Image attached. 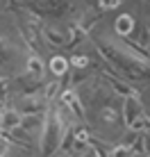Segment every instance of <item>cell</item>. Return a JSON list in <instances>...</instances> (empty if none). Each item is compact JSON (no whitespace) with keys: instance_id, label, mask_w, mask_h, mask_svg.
Wrapping results in <instances>:
<instances>
[{"instance_id":"cell-4","label":"cell","mask_w":150,"mask_h":157,"mask_svg":"<svg viewBox=\"0 0 150 157\" xmlns=\"http://www.w3.org/2000/svg\"><path fill=\"white\" fill-rule=\"evenodd\" d=\"M132 28H134V18H132L130 14H123V16H118V21H116V32H118L121 36L132 34Z\"/></svg>"},{"instance_id":"cell-3","label":"cell","mask_w":150,"mask_h":157,"mask_svg":"<svg viewBox=\"0 0 150 157\" xmlns=\"http://www.w3.org/2000/svg\"><path fill=\"white\" fill-rule=\"evenodd\" d=\"M21 125V114L16 109H5L2 116H0V128L5 130H16Z\"/></svg>"},{"instance_id":"cell-8","label":"cell","mask_w":150,"mask_h":157,"mask_svg":"<svg viewBox=\"0 0 150 157\" xmlns=\"http://www.w3.org/2000/svg\"><path fill=\"white\" fill-rule=\"evenodd\" d=\"M50 68H52V73L64 75V73H66V68H68V62L64 57H52L50 59Z\"/></svg>"},{"instance_id":"cell-5","label":"cell","mask_w":150,"mask_h":157,"mask_svg":"<svg viewBox=\"0 0 150 157\" xmlns=\"http://www.w3.org/2000/svg\"><path fill=\"white\" fill-rule=\"evenodd\" d=\"M41 98H34V96H28V98L21 100V109L25 112V114H36V112L41 109Z\"/></svg>"},{"instance_id":"cell-12","label":"cell","mask_w":150,"mask_h":157,"mask_svg":"<svg viewBox=\"0 0 150 157\" xmlns=\"http://www.w3.org/2000/svg\"><path fill=\"white\" fill-rule=\"evenodd\" d=\"M2 91H7V82H5V78H0V94Z\"/></svg>"},{"instance_id":"cell-9","label":"cell","mask_w":150,"mask_h":157,"mask_svg":"<svg viewBox=\"0 0 150 157\" xmlns=\"http://www.w3.org/2000/svg\"><path fill=\"white\" fill-rule=\"evenodd\" d=\"M71 64L75 68H84V66H89V57H84V55H75L71 57Z\"/></svg>"},{"instance_id":"cell-11","label":"cell","mask_w":150,"mask_h":157,"mask_svg":"<svg viewBox=\"0 0 150 157\" xmlns=\"http://www.w3.org/2000/svg\"><path fill=\"white\" fill-rule=\"evenodd\" d=\"M103 116L107 118V121H114V118H116V114H114V112H111V109H109V107H107V109L103 112Z\"/></svg>"},{"instance_id":"cell-2","label":"cell","mask_w":150,"mask_h":157,"mask_svg":"<svg viewBox=\"0 0 150 157\" xmlns=\"http://www.w3.org/2000/svg\"><path fill=\"white\" fill-rule=\"evenodd\" d=\"M143 116V109H141V102L137 98H127L125 100V123L127 125H137Z\"/></svg>"},{"instance_id":"cell-7","label":"cell","mask_w":150,"mask_h":157,"mask_svg":"<svg viewBox=\"0 0 150 157\" xmlns=\"http://www.w3.org/2000/svg\"><path fill=\"white\" fill-rule=\"evenodd\" d=\"M62 100L66 102V105H71V107H73V112H77V114L82 116V105H80V98L75 96V91H66Z\"/></svg>"},{"instance_id":"cell-13","label":"cell","mask_w":150,"mask_h":157,"mask_svg":"<svg viewBox=\"0 0 150 157\" xmlns=\"http://www.w3.org/2000/svg\"><path fill=\"white\" fill-rule=\"evenodd\" d=\"M5 155V148H2V146H0V157H2Z\"/></svg>"},{"instance_id":"cell-14","label":"cell","mask_w":150,"mask_h":157,"mask_svg":"<svg viewBox=\"0 0 150 157\" xmlns=\"http://www.w3.org/2000/svg\"><path fill=\"white\" fill-rule=\"evenodd\" d=\"M0 109H2V102H0Z\"/></svg>"},{"instance_id":"cell-6","label":"cell","mask_w":150,"mask_h":157,"mask_svg":"<svg viewBox=\"0 0 150 157\" xmlns=\"http://www.w3.org/2000/svg\"><path fill=\"white\" fill-rule=\"evenodd\" d=\"M28 73H32L34 78H39V75L43 73V64H41V59L36 57V55H32L28 59Z\"/></svg>"},{"instance_id":"cell-1","label":"cell","mask_w":150,"mask_h":157,"mask_svg":"<svg viewBox=\"0 0 150 157\" xmlns=\"http://www.w3.org/2000/svg\"><path fill=\"white\" fill-rule=\"evenodd\" d=\"M59 134H62L59 121H57L55 114H50V118H48V123L43 128V153H50V150L59 144Z\"/></svg>"},{"instance_id":"cell-10","label":"cell","mask_w":150,"mask_h":157,"mask_svg":"<svg viewBox=\"0 0 150 157\" xmlns=\"http://www.w3.org/2000/svg\"><path fill=\"white\" fill-rule=\"evenodd\" d=\"M46 34L50 36V41H52V43H62V41H64V39H62V34H57V32H55V30H50V28L46 30Z\"/></svg>"}]
</instances>
